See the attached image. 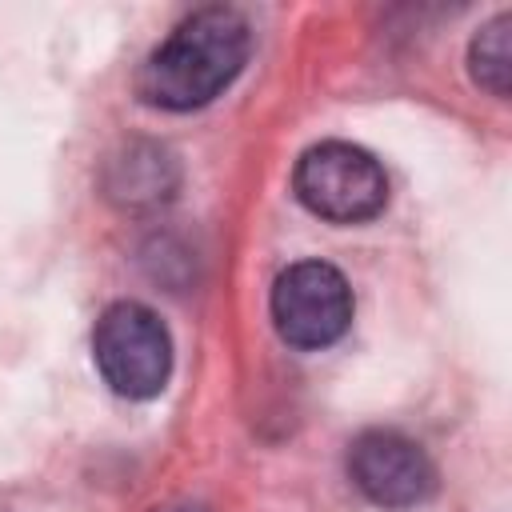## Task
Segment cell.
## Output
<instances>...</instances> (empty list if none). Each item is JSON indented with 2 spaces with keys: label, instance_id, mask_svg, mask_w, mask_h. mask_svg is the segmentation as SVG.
Instances as JSON below:
<instances>
[{
  "label": "cell",
  "instance_id": "obj_1",
  "mask_svg": "<svg viewBox=\"0 0 512 512\" xmlns=\"http://www.w3.org/2000/svg\"><path fill=\"white\" fill-rule=\"evenodd\" d=\"M248 48L252 28L236 8H196L168 32L160 48H152L136 76V92L144 104L168 112L204 108L240 76Z\"/></svg>",
  "mask_w": 512,
  "mask_h": 512
},
{
  "label": "cell",
  "instance_id": "obj_2",
  "mask_svg": "<svg viewBox=\"0 0 512 512\" xmlns=\"http://www.w3.org/2000/svg\"><path fill=\"white\" fill-rule=\"evenodd\" d=\"M92 360L116 396L152 400L172 376V336L148 304L116 300L92 328Z\"/></svg>",
  "mask_w": 512,
  "mask_h": 512
},
{
  "label": "cell",
  "instance_id": "obj_3",
  "mask_svg": "<svg viewBox=\"0 0 512 512\" xmlns=\"http://www.w3.org/2000/svg\"><path fill=\"white\" fill-rule=\"evenodd\" d=\"M292 192L328 224H364L388 204V176L368 148L324 140L296 160Z\"/></svg>",
  "mask_w": 512,
  "mask_h": 512
},
{
  "label": "cell",
  "instance_id": "obj_4",
  "mask_svg": "<svg viewBox=\"0 0 512 512\" xmlns=\"http://www.w3.org/2000/svg\"><path fill=\"white\" fill-rule=\"evenodd\" d=\"M268 304H272V324H276L280 340H288L292 348H304V352L336 344L348 332L352 312H356L344 272L324 260L288 264L276 276Z\"/></svg>",
  "mask_w": 512,
  "mask_h": 512
},
{
  "label": "cell",
  "instance_id": "obj_5",
  "mask_svg": "<svg viewBox=\"0 0 512 512\" xmlns=\"http://www.w3.org/2000/svg\"><path fill=\"white\" fill-rule=\"evenodd\" d=\"M348 476L380 508H416L436 492V464L428 452L392 428H368L352 440Z\"/></svg>",
  "mask_w": 512,
  "mask_h": 512
},
{
  "label": "cell",
  "instance_id": "obj_6",
  "mask_svg": "<svg viewBox=\"0 0 512 512\" xmlns=\"http://www.w3.org/2000/svg\"><path fill=\"white\" fill-rule=\"evenodd\" d=\"M468 68L484 92H492L496 100L508 96V88H512V12H500L484 28H476V36L468 44Z\"/></svg>",
  "mask_w": 512,
  "mask_h": 512
},
{
  "label": "cell",
  "instance_id": "obj_7",
  "mask_svg": "<svg viewBox=\"0 0 512 512\" xmlns=\"http://www.w3.org/2000/svg\"><path fill=\"white\" fill-rule=\"evenodd\" d=\"M168 188H172V160L164 148H144V152L128 148V160H116L108 176V192L124 196L128 204L160 200L168 196Z\"/></svg>",
  "mask_w": 512,
  "mask_h": 512
},
{
  "label": "cell",
  "instance_id": "obj_8",
  "mask_svg": "<svg viewBox=\"0 0 512 512\" xmlns=\"http://www.w3.org/2000/svg\"><path fill=\"white\" fill-rule=\"evenodd\" d=\"M180 512H192V508H180Z\"/></svg>",
  "mask_w": 512,
  "mask_h": 512
}]
</instances>
